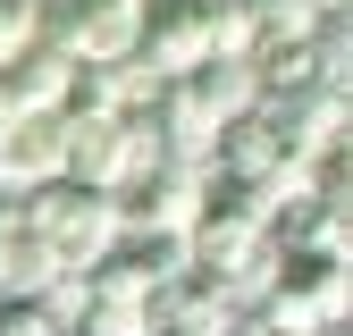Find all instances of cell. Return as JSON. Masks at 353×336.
Here are the masks:
<instances>
[{
  "instance_id": "cell-1",
  "label": "cell",
  "mask_w": 353,
  "mask_h": 336,
  "mask_svg": "<svg viewBox=\"0 0 353 336\" xmlns=\"http://www.w3.org/2000/svg\"><path fill=\"white\" fill-rule=\"evenodd\" d=\"M345 303H353V269H345V252L278 244L270 286L252 294V311H244V319H270V328H303V336H320V328L345 319Z\"/></svg>"
},
{
  "instance_id": "cell-2",
  "label": "cell",
  "mask_w": 353,
  "mask_h": 336,
  "mask_svg": "<svg viewBox=\"0 0 353 336\" xmlns=\"http://www.w3.org/2000/svg\"><path fill=\"white\" fill-rule=\"evenodd\" d=\"M26 227H42L51 235V252L68 269H84L93 252H110L118 244V202L101 193V185H84V177H42V185H26Z\"/></svg>"
},
{
  "instance_id": "cell-3",
  "label": "cell",
  "mask_w": 353,
  "mask_h": 336,
  "mask_svg": "<svg viewBox=\"0 0 353 336\" xmlns=\"http://www.w3.org/2000/svg\"><path fill=\"white\" fill-rule=\"evenodd\" d=\"M135 17H143V0H51L42 42L68 59H126L135 51Z\"/></svg>"
},
{
  "instance_id": "cell-4",
  "label": "cell",
  "mask_w": 353,
  "mask_h": 336,
  "mask_svg": "<svg viewBox=\"0 0 353 336\" xmlns=\"http://www.w3.org/2000/svg\"><path fill=\"white\" fill-rule=\"evenodd\" d=\"M110 202H118V227H194L202 168H185V160H152V168H135Z\"/></svg>"
},
{
  "instance_id": "cell-5",
  "label": "cell",
  "mask_w": 353,
  "mask_h": 336,
  "mask_svg": "<svg viewBox=\"0 0 353 336\" xmlns=\"http://www.w3.org/2000/svg\"><path fill=\"white\" fill-rule=\"evenodd\" d=\"M202 51H210L202 0H143V17H135V59H143L152 76H185Z\"/></svg>"
},
{
  "instance_id": "cell-6",
  "label": "cell",
  "mask_w": 353,
  "mask_h": 336,
  "mask_svg": "<svg viewBox=\"0 0 353 336\" xmlns=\"http://www.w3.org/2000/svg\"><path fill=\"white\" fill-rule=\"evenodd\" d=\"M59 168H68V118L59 109H17L9 135H0V177L26 193L42 177H59Z\"/></svg>"
},
{
  "instance_id": "cell-7",
  "label": "cell",
  "mask_w": 353,
  "mask_h": 336,
  "mask_svg": "<svg viewBox=\"0 0 353 336\" xmlns=\"http://www.w3.org/2000/svg\"><path fill=\"white\" fill-rule=\"evenodd\" d=\"M68 51H51V42H26V51H9L0 59V93H9V109H59V93H68Z\"/></svg>"
},
{
  "instance_id": "cell-8",
  "label": "cell",
  "mask_w": 353,
  "mask_h": 336,
  "mask_svg": "<svg viewBox=\"0 0 353 336\" xmlns=\"http://www.w3.org/2000/svg\"><path fill=\"white\" fill-rule=\"evenodd\" d=\"M194 93V109L202 118H236V109H252L261 101V84H252V59H236V51H202L185 76H176Z\"/></svg>"
},
{
  "instance_id": "cell-9",
  "label": "cell",
  "mask_w": 353,
  "mask_h": 336,
  "mask_svg": "<svg viewBox=\"0 0 353 336\" xmlns=\"http://www.w3.org/2000/svg\"><path fill=\"white\" fill-rule=\"evenodd\" d=\"M68 261H59V252H51V235H42V227H9V235H0V294H42V286H51Z\"/></svg>"
},
{
  "instance_id": "cell-10",
  "label": "cell",
  "mask_w": 353,
  "mask_h": 336,
  "mask_svg": "<svg viewBox=\"0 0 353 336\" xmlns=\"http://www.w3.org/2000/svg\"><path fill=\"white\" fill-rule=\"evenodd\" d=\"M68 336H152V303H126V294H84V311L68 319Z\"/></svg>"
},
{
  "instance_id": "cell-11",
  "label": "cell",
  "mask_w": 353,
  "mask_h": 336,
  "mask_svg": "<svg viewBox=\"0 0 353 336\" xmlns=\"http://www.w3.org/2000/svg\"><path fill=\"white\" fill-rule=\"evenodd\" d=\"M0 336H59V319L42 311V294H0Z\"/></svg>"
},
{
  "instance_id": "cell-12",
  "label": "cell",
  "mask_w": 353,
  "mask_h": 336,
  "mask_svg": "<svg viewBox=\"0 0 353 336\" xmlns=\"http://www.w3.org/2000/svg\"><path fill=\"white\" fill-rule=\"evenodd\" d=\"M34 34H42V0H0V59L26 51Z\"/></svg>"
},
{
  "instance_id": "cell-13",
  "label": "cell",
  "mask_w": 353,
  "mask_h": 336,
  "mask_svg": "<svg viewBox=\"0 0 353 336\" xmlns=\"http://www.w3.org/2000/svg\"><path fill=\"white\" fill-rule=\"evenodd\" d=\"M236 336H303V328H270V319H244Z\"/></svg>"
},
{
  "instance_id": "cell-14",
  "label": "cell",
  "mask_w": 353,
  "mask_h": 336,
  "mask_svg": "<svg viewBox=\"0 0 353 336\" xmlns=\"http://www.w3.org/2000/svg\"><path fill=\"white\" fill-rule=\"evenodd\" d=\"M152 336H194V328H168V319H152Z\"/></svg>"
},
{
  "instance_id": "cell-15",
  "label": "cell",
  "mask_w": 353,
  "mask_h": 336,
  "mask_svg": "<svg viewBox=\"0 0 353 336\" xmlns=\"http://www.w3.org/2000/svg\"><path fill=\"white\" fill-rule=\"evenodd\" d=\"M42 9H51V0H42Z\"/></svg>"
}]
</instances>
